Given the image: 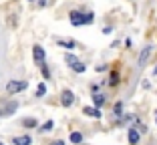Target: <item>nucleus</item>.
<instances>
[{"instance_id":"nucleus-1","label":"nucleus","mask_w":157,"mask_h":145,"mask_svg":"<svg viewBox=\"0 0 157 145\" xmlns=\"http://www.w3.org/2000/svg\"><path fill=\"white\" fill-rule=\"evenodd\" d=\"M26 87H28L26 81H8V83H6V93H8V95L20 93V91H24Z\"/></svg>"},{"instance_id":"nucleus-2","label":"nucleus","mask_w":157,"mask_h":145,"mask_svg":"<svg viewBox=\"0 0 157 145\" xmlns=\"http://www.w3.org/2000/svg\"><path fill=\"white\" fill-rule=\"evenodd\" d=\"M33 56H34L36 67H44L46 65V55H44V48H42L40 44H34L33 47Z\"/></svg>"},{"instance_id":"nucleus-3","label":"nucleus","mask_w":157,"mask_h":145,"mask_svg":"<svg viewBox=\"0 0 157 145\" xmlns=\"http://www.w3.org/2000/svg\"><path fill=\"white\" fill-rule=\"evenodd\" d=\"M69 20L73 26H83V24H87V14L78 12V10H73V12L69 14Z\"/></svg>"},{"instance_id":"nucleus-4","label":"nucleus","mask_w":157,"mask_h":145,"mask_svg":"<svg viewBox=\"0 0 157 145\" xmlns=\"http://www.w3.org/2000/svg\"><path fill=\"white\" fill-rule=\"evenodd\" d=\"M151 44H147V47L143 48V51H141V55H139V61H137V65H139V69H143L145 67V63H147V59L149 56H151Z\"/></svg>"},{"instance_id":"nucleus-5","label":"nucleus","mask_w":157,"mask_h":145,"mask_svg":"<svg viewBox=\"0 0 157 145\" xmlns=\"http://www.w3.org/2000/svg\"><path fill=\"white\" fill-rule=\"evenodd\" d=\"M73 103H75V95H73V91H63L60 105H63V107H71Z\"/></svg>"},{"instance_id":"nucleus-6","label":"nucleus","mask_w":157,"mask_h":145,"mask_svg":"<svg viewBox=\"0 0 157 145\" xmlns=\"http://www.w3.org/2000/svg\"><path fill=\"white\" fill-rule=\"evenodd\" d=\"M127 137H129V143H131V145H137V143H139V137H141V131H139L137 127H129V133H127Z\"/></svg>"},{"instance_id":"nucleus-7","label":"nucleus","mask_w":157,"mask_h":145,"mask_svg":"<svg viewBox=\"0 0 157 145\" xmlns=\"http://www.w3.org/2000/svg\"><path fill=\"white\" fill-rule=\"evenodd\" d=\"M83 113L87 115V117H93V119H101V115H103L99 107H85Z\"/></svg>"},{"instance_id":"nucleus-8","label":"nucleus","mask_w":157,"mask_h":145,"mask_svg":"<svg viewBox=\"0 0 157 145\" xmlns=\"http://www.w3.org/2000/svg\"><path fill=\"white\" fill-rule=\"evenodd\" d=\"M69 141L73 145H83V133H78V131H73L69 137Z\"/></svg>"},{"instance_id":"nucleus-9","label":"nucleus","mask_w":157,"mask_h":145,"mask_svg":"<svg viewBox=\"0 0 157 145\" xmlns=\"http://www.w3.org/2000/svg\"><path fill=\"white\" fill-rule=\"evenodd\" d=\"M33 143V139H30V135H20L14 139V145H30Z\"/></svg>"},{"instance_id":"nucleus-10","label":"nucleus","mask_w":157,"mask_h":145,"mask_svg":"<svg viewBox=\"0 0 157 145\" xmlns=\"http://www.w3.org/2000/svg\"><path fill=\"white\" fill-rule=\"evenodd\" d=\"M56 44H59V47H63V48H69V51L77 47V42H75V40H56Z\"/></svg>"},{"instance_id":"nucleus-11","label":"nucleus","mask_w":157,"mask_h":145,"mask_svg":"<svg viewBox=\"0 0 157 145\" xmlns=\"http://www.w3.org/2000/svg\"><path fill=\"white\" fill-rule=\"evenodd\" d=\"M65 61L69 63V67H71V69H73V67H75V65H77V63H78V59H77V56L73 55V52H67V55H65Z\"/></svg>"},{"instance_id":"nucleus-12","label":"nucleus","mask_w":157,"mask_h":145,"mask_svg":"<svg viewBox=\"0 0 157 145\" xmlns=\"http://www.w3.org/2000/svg\"><path fill=\"white\" fill-rule=\"evenodd\" d=\"M93 103H95V107H101V105L105 103V95L95 93V95H93Z\"/></svg>"},{"instance_id":"nucleus-13","label":"nucleus","mask_w":157,"mask_h":145,"mask_svg":"<svg viewBox=\"0 0 157 145\" xmlns=\"http://www.w3.org/2000/svg\"><path fill=\"white\" fill-rule=\"evenodd\" d=\"M73 71H75V73H85V71H87V65H85V63H81V61H78L77 65L73 67Z\"/></svg>"},{"instance_id":"nucleus-14","label":"nucleus","mask_w":157,"mask_h":145,"mask_svg":"<svg viewBox=\"0 0 157 145\" xmlns=\"http://www.w3.org/2000/svg\"><path fill=\"white\" fill-rule=\"evenodd\" d=\"M52 127H55V123H52V119H51V121H46L44 125H40V131H42V133H46V131H51Z\"/></svg>"},{"instance_id":"nucleus-15","label":"nucleus","mask_w":157,"mask_h":145,"mask_svg":"<svg viewBox=\"0 0 157 145\" xmlns=\"http://www.w3.org/2000/svg\"><path fill=\"white\" fill-rule=\"evenodd\" d=\"M44 93H46V85L40 83V85L36 87V97H44Z\"/></svg>"},{"instance_id":"nucleus-16","label":"nucleus","mask_w":157,"mask_h":145,"mask_svg":"<svg viewBox=\"0 0 157 145\" xmlns=\"http://www.w3.org/2000/svg\"><path fill=\"white\" fill-rule=\"evenodd\" d=\"M117 83H119V75L113 71V73H111V79H109V85H111V87H115Z\"/></svg>"},{"instance_id":"nucleus-17","label":"nucleus","mask_w":157,"mask_h":145,"mask_svg":"<svg viewBox=\"0 0 157 145\" xmlns=\"http://www.w3.org/2000/svg\"><path fill=\"white\" fill-rule=\"evenodd\" d=\"M113 111H115V117H121V115H123V103H117Z\"/></svg>"},{"instance_id":"nucleus-18","label":"nucleus","mask_w":157,"mask_h":145,"mask_svg":"<svg viewBox=\"0 0 157 145\" xmlns=\"http://www.w3.org/2000/svg\"><path fill=\"white\" fill-rule=\"evenodd\" d=\"M22 125H24V127H36L38 123H36V119H24Z\"/></svg>"},{"instance_id":"nucleus-19","label":"nucleus","mask_w":157,"mask_h":145,"mask_svg":"<svg viewBox=\"0 0 157 145\" xmlns=\"http://www.w3.org/2000/svg\"><path fill=\"white\" fill-rule=\"evenodd\" d=\"M40 71H42V75H44V79H48V77H51V71H48V67H40Z\"/></svg>"},{"instance_id":"nucleus-20","label":"nucleus","mask_w":157,"mask_h":145,"mask_svg":"<svg viewBox=\"0 0 157 145\" xmlns=\"http://www.w3.org/2000/svg\"><path fill=\"white\" fill-rule=\"evenodd\" d=\"M103 32H105V34H111L113 28H111V26H105V28H103Z\"/></svg>"},{"instance_id":"nucleus-21","label":"nucleus","mask_w":157,"mask_h":145,"mask_svg":"<svg viewBox=\"0 0 157 145\" xmlns=\"http://www.w3.org/2000/svg\"><path fill=\"white\" fill-rule=\"evenodd\" d=\"M51 145H65V141H60V139H59V141H55V143H51Z\"/></svg>"},{"instance_id":"nucleus-22","label":"nucleus","mask_w":157,"mask_h":145,"mask_svg":"<svg viewBox=\"0 0 157 145\" xmlns=\"http://www.w3.org/2000/svg\"><path fill=\"white\" fill-rule=\"evenodd\" d=\"M155 123H157V111H155Z\"/></svg>"},{"instance_id":"nucleus-23","label":"nucleus","mask_w":157,"mask_h":145,"mask_svg":"<svg viewBox=\"0 0 157 145\" xmlns=\"http://www.w3.org/2000/svg\"><path fill=\"white\" fill-rule=\"evenodd\" d=\"M2 115H4V113H2V111H0V117H2Z\"/></svg>"},{"instance_id":"nucleus-24","label":"nucleus","mask_w":157,"mask_h":145,"mask_svg":"<svg viewBox=\"0 0 157 145\" xmlns=\"http://www.w3.org/2000/svg\"><path fill=\"white\" fill-rule=\"evenodd\" d=\"M0 145H4V143H0Z\"/></svg>"}]
</instances>
